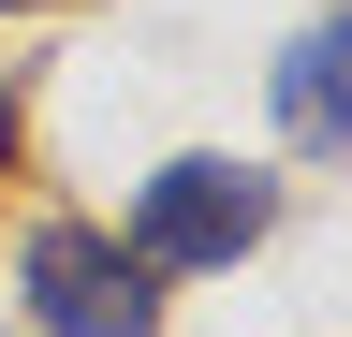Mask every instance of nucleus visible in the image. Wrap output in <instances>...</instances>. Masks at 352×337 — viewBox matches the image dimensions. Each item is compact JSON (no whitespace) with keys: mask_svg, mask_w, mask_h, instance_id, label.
Returning a JSON list of instances; mask_svg holds the SVG:
<instances>
[{"mask_svg":"<svg viewBox=\"0 0 352 337\" xmlns=\"http://www.w3.org/2000/svg\"><path fill=\"white\" fill-rule=\"evenodd\" d=\"M264 235H279V176H264V161H220V147H176L162 176H132V235L118 249L147 279H220Z\"/></svg>","mask_w":352,"mask_h":337,"instance_id":"obj_1","label":"nucleus"},{"mask_svg":"<svg viewBox=\"0 0 352 337\" xmlns=\"http://www.w3.org/2000/svg\"><path fill=\"white\" fill-rule=\"evenodd\" d=\"M15 293H30V337H162V279L103 220H30Z\"/></svg>","mask_w":352,"mask_h":337,"instance_id":"obj_2","label":"nucleus"},{"mask_svg":"<svg viewBox=\"0 0 352 337\" xmlns=\"http://www.w3.org/2000/svg\"><path fill=\"white\" fill-rule=\"evenodd\" d=\"M264 117H279L294 161H352V15H308L264 59Z\"/></svg>","mask_w":352,"mask_h":337,"instance_id":"obj_3","label":"nucleus"},{"mask_svg":"<svg viewBox=\"0 0 352 337\" xmlns=\"http://www.w3.org/2000/svg\"><path fill=\"white\" fill-rule=\"evenodd\" d=\"M15 117H30V89H15V59H0V176H15Z\"/></svg>","mask_w":352,"mask_h":337,"instance_id":"obj_4","label":"nucleus"}]
</instances>
